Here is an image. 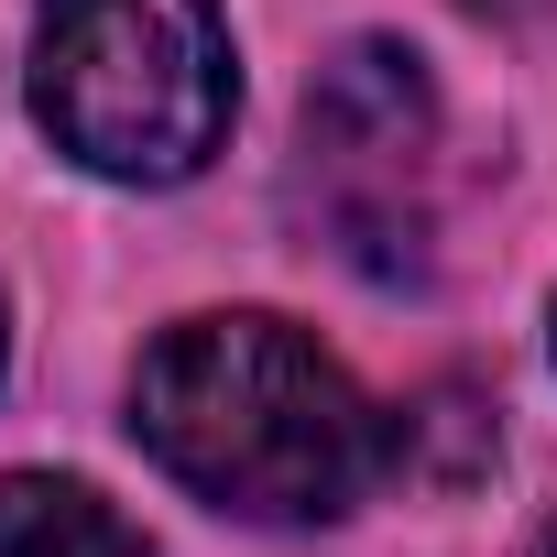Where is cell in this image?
<instances>
[{
  "mask_svg": "<svg viewBox=\"0 0 557 557\" xmlns=\"http://www.w3.org/2000/svg\"><path fill=\"white\" fill-rule=\"evenodd\" d=\"M0 557H153L99 492L77 481H0Z\"/></svg>",
  "mask_w": 557,
  "mask_h": 557,
  "instance_id": "obj_4",
  "label": "cell"
},
{
  "mask_svg": "<svg viewBox=\"0 0 557 557\" xmlns=\"http://www.w3.org/2000/svg\"><path fill=\"white\" fill-rule=\"evenodd\" d=\"M230 23L219 0H45L34 121L110 186H186L230 143Z\"/></svg>",
  "mask_w": 557,
  "mask_h": 557,
  "instance_id": "obj_2",
  "label": "cell"
},
{
  "mask_svg": "<svg viewBox=\"0 0 557 557\" xmlns=\"http://www.w3.org/2000/svg\"><path fill=\"white\" fill-rule=\"evenodd\" d=\"M524 557H557V524H546V535H535V546H524Z\"/></svg>",
  "mask_w": 557,
  "mask_h": 557,
  "instance_id": "obj_5",
  "label": "cell"
},
{
  "mask_svg": "<svg viewBox=\"0 0 557 557\" xmlns=\"http://www.w3.org/2000/svg\"><path fill=\"white\" fill-rule=\"evenodd\" d=\"M426 153H437V99L426 66L383 34H361L318 88H307V175L318 219L361 273H426Z\"/></svg>",
  "mask_w": 557,
  "mask_h": 557,
  "instance_id": "obj_3",
  "label": "cell"
},
{
  "mask_svg": "<svg viewBox=\"0 0 557 557\" xmlns=\"http://www.w3.org/2000/svg\"><path fill=\"white\" fill-rule=\"evenodd\" d=\"M132 437L240 524H339L383 481V416L285 318H186L132 372Z\"/></svg>",
  "mask_w": 557,
  "mask_h": 557,
  "instance_id": "obj_1",
  "label": "cell"
}]
</instances>
